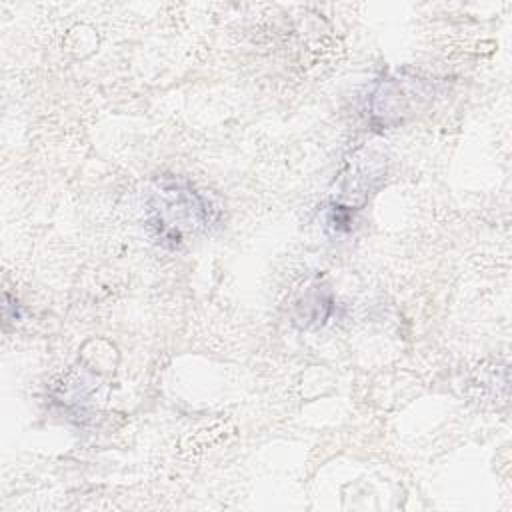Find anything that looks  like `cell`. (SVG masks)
I'll use <instances>...</instances> for the list:
<instances>
[{
    "label": "cell",
    "instance_id": "cell-1",
    "mask_svg": "<svg viewBox=\"0 0 512 512\" xmlns=\"http://www.w3.org/2000/svg\"><path fill=\"white\" fill-rule=\"evenodd\" d=\"M210 204L186 182L162 178L148 198V228L166 248H180L210 222Z\"/></svg>",
    "mask_w": 512,
    "mask_h": 512
}]
</instances>
